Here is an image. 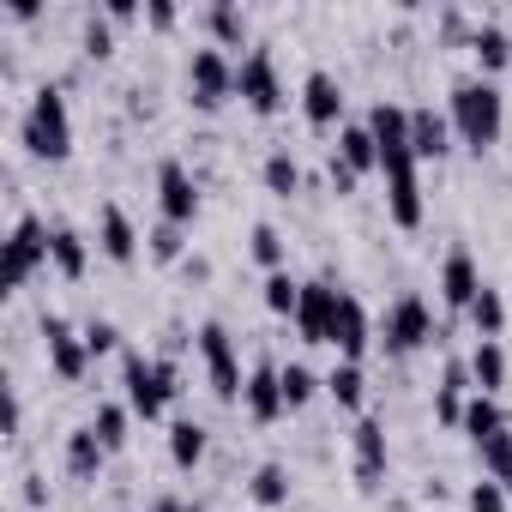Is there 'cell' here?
I'll return each instance as SVG.
<instances>
[{
	"mask_svg": "<svg viewBox=\"0 0 512 512\" xmlns=\"http://www.w3.org/2000/svg\"><path fill=\"white\" fill-rule=\"evenodd\" d=\"M464 512H506V488H500L494 476H482V482L470 488V500H464Z\"/></svg>",
	"mask_w": 512,
	"mask_h": 512,
	"instance_id": "41",
	"label": "cell"
},
{
	"mask_svg": "<svg viewBox=\"0 0 512 512\" xmlns=\"http://www.w3.org/2000/svg\"><path fill=\"white\" fill-rule=\"evenodd\" d=\"M19 139H25V151L43 157V163H61V157L73 151V115H67L61 85H37V91H31V109H25V121H19Z\"/></svg>",
	"mask_w": 512,
	"mask_h": 512,
	"instance_id": "2",
	"label": "cell"
},
{
	"mask_svg": "<svg viewBox=\"0 0 512 512\" xmlns=\"http://www.w3.org/2000/svg\"><path fill=\"white\" fill-rule=\"evenodd\" d=\"M103 13H109V25H127V19H139V7H133V0H109Z\"/></svg>",
	"mask_w": 512,
	"mask_h": 512,
	"instance_id": "44",
	"label": "cell"
},
{
	"mask_svg": "<svg viewBox=\"0 0 512 512\" xmlns=\"http://www.w3.org/2000/svg\"><path fill=\"white\" fill-rule=\"evenodd\" d=\"M476 380H470V362H446V374H440V386H434V416L446 422V428H458L464 422V392H470Z\"/></svg>",
	"mask_w": 512,
	"mask_h": 512,
	"instance_id": "22",
	"label": "cell"
},
{
	"mask_svg": "<svg viewBox=\"0 0 512 512\" xmlns=\"http://www.w3.org/2000/svg\"><path fill=\"white\" fill-rule=\"evenodd\" d=\"M266 308L272 314H296L302 308V284L290 272H266Z\"/></svg>",
	"mask_w": 512,
	"mask_h": 512,
	"instance_id": "38",
	"label": "cell"
},
{
	"mask_svg": "<svg viewBox=\"0 0 512 512\" xmlns=\"http://www.w3.org/2000/svg\"><path fill=\"white\" fill-rule=\"evenodd\" d=\"M145 19H151L157 31H169V25H175V7H169V0H151V7H145Z\"/></svg>",
	"mask_w": 512,
	"mask_h": 512,
	"instance_id": "43",
	"label": "cell"
},
{
	"mask_svg": "<svg viewBox=\"0 0 512 512\" xmlns=\"http://www.w3.org/2000/svg\"><path fill=\"white\" fill-rule=\"evenodd\" d=\"M85 344H91V356H109V350L121 344V332H115L109 320H91V326H85Z\"/></svg>",
	"mask_w": 512,
	"mask_h": 512,
	"instance_id": "42",
	"label": "cell"
},
{
	"mask_svg": "<svg viewBox=\"0 0 512 512\" xmlns=\"http://www.w3.org/2000/svg\"><path fill=\"white\" fill-rule=\"evenodd\" d=\"M235 91L253 115H278L284 109V73H278V55L272 49H247L241 67H235Z\"/></svg>",
	"mask_w": 512,
	"mask_h": 512,
	"instance_id": "6",
	"label": "cell"
},
{
	"mask_svg": "<svg viewBox=\"0 0 512 512\" xmlns=\"http://www.w3.org/2000/svg\"><path fill=\"white\" fill-rule=\"evenodd\" d=\"M121 386H127V410L145 416V422H157V416L169 410V398L181 392V374H175L169 356H139V350H127V356H121Z\"/></svg>",
	"mask_w": 512,
	"mask_h": 512,
	"instance_id": "3",
	"label": "cell"
},
{
	"mask_svg": "<svg viewBox=\"0 0 512 512\" xmlns=\"http://www.w3.org/2000/svg\"><path fill=\"white\" fill-rule=\"evenodd\" d=\"M338 163H344L350 175H368V169H380V145H374L368 121H350V127H338Z\"/></svg>",
	"mask_w": 512,
	"mask_h": 512,
	"instance_id": "23",
	"label": "cell"
},
{
	"mask_svg": "<svg viewBox=\"0 0 512 512\" xmlns=\"http://www.w3.org/2000/svg\"><path fill=\"white\" fill-rule=\"evenodd\" d=\"M368 344H374V320H368V308L350 296V290H338V320H332V350L344 356V362H362L368 356Z\"/></svg>",
	"mask_w": 512,
	"mask_h": 512,
	"instance_id": "11",
	"label": "cell"
},
{
	"mask_svg": "<svg viewBox=\"0 0 512 512\" xmlns=\"http://www.w3.org/2000/svg\"><path fill=\"white\" fill-rule=\"evenodd\" d=\"M43 338H49V368H55L61 380H85V368H91L85 332H73L61 314H49V320H43Z\"/></svg>",
	"mask_w": 512,
	"mask_h": 512,
	"instance_id": "12",
	"label": "cell"
},
{
	"mask_svg": "<svg viewBox=\"0 0 512 512\" xmlns=\"http://www.w3.org/2000/svg\"><path fill=\"white\" fill-rule=\"evenodd\" d=\"M205 31L217 37V49H241V43H247V13L229 7V0H217V7L205 13Z\"/></svg>",
	"mask_w": 512,
	"mask_h": 512,
	"instance_id": "29",
	"label": "cell"
},
{
	"mask_svg": "<svg viewBox=\"0 0 512 512\" xmlns=\"http://www.w3.org/2000/svg\"><path fill=\"white\" fill-rule=\"evenodd\" d=\"M241 404H247V416H253V422H278V416L290 410V404H284V380H278V362H260V368L247 374V398H241Z\"/></svg>",
	"mask_w": 512,
	"mask_h": 512,
	"instance_id": "18",
	"label": "cell"
},
{
	"mask_svg": "<svg viewBox=\"0 0 512 512\" xmlns=\"http://www.w3.org/2000/svg\"><path fill=\"white\" fill-rule=\"evenodd\" d=\"M458 428H464V434L482 446V440H494V434H500V428H512V422H506V410H500L488 392H476V398L464 404V422H458Z\"/></svg>",
	"mask_w": 512,
	"mask_h": 512,
	"instance_id": "27",
	"label": "cell"
},
{
	"mask_svg": "<svg viewBox=\"0 0 512 512\" xmlns=\"http://www.w3.org/2000/svg\"><path fill=\"white\" fill-rule=\"evenodd\" d=\"M470 326H476L482 338H500V326H506V302H500V290H482V296L470 302Z\"/></svg>",
	"mask_w": 512,
	"mask_h": 512,
	"instance_id": "36",
	"label": "cell"
},
{
	"mask_svg": "<svg viewBox=\"0 0 512 512\" xmlns=\"http://www.w3.org/2000/svg\"><path fill=\"white\" fill-rule=\"evenodd\" d=\"M380 338H386L392 356H416L422 344H434V314H428V302H422V296H398V302L386 308Z\"/></svg>",
	"mask_w": 512,
	"mask_h": 512,
	"instance_id": "8",
	"label": "cell"
},
{
	"mask_svg": "<svg viewBox=\"0 0 512 512\" xmlns=\"http://www.w3.org/2000/svg\"><path fill=\"white\" fill-rule=\"evenodd\" d=\"M199 458H205V428H199L193 416H181V422L169 428V464H175V470H193Z\"/></svg>",
	"mask_w": 512,
	"mask_h": 512,
	"instance_id": "28",
	"label": "cell"
},
{
	"mask_svg": "<svg viewBox=\"0 0 512 512\" xmlns=\"http://www.w3.org/2000/svg\"><path fill=\"white\" fill-rule=\"evenodd\" d=\"M193 344H199V362H205V380H211V392H217L223 404H241V398H247V380H241V356H235V338H229V326L205 320Z\"/></svg>",
	"mask_w": 512,
	"mask_h": 512,
	"instance_id": "4",
	"label": "cell"
},
{
	"mask_svg": "<svg viewBox=\"0 0 512 512\" xmlns=\"http://www.w3.org/2000/svg\"><path fill=\"white\" fill-rule=\"evenodd\" d=\"M127 404H97V416H91V428H97V440L109 446V452H121L127 446Z\"/></svg>",
	"mask_w": 512,
	"mask_h": 512,
	"instance_id": "34",
	"label": "cell"
},
{
	"mask_svg": "<svg viewBox=\"0 0 512 512\" xmlns=\"http://www.w3.org/2000/svg\"><path fill=\"white\" fill-rule=\"evenodd\" d=\"M482 290H488V284H482V272H476V260H470V247H452L446 266H440V296H446V308L470 314V302H476Z\"/></svg>",
	"mask_w": 512,
	"mask_h": 512,
	"instance_id": "13",
	"label": "cell"
},
{
	"mask_svg": "<svg viewBox=\"0 0 512 512\" xmlns=\"http://www.w3.org/2000/svg\"><path fill=\"white\" fill-rule=\"evenodd\" d=\"M157 512H187V506H181L175 494H163V500H157Z\"/></svg>",
	"mask_w": 512,
	"mask_h": 512,
	"instance_id": "45",
	"label": "cell"
},
{
	"mask_svg": "<svg viewBox=\"0 0 512 512\" xmlns=\"http://www.w3.org/2000/svg\"><path fill=\"white\" fill-rule=\"evenodd\" d=\"M302 115H308V127H338V115H344V85H338L326 67H314V73L302 79Z\"/></svg>",
	"mask_w": 512,
	"mask_h": 512,
	"instance_id": "15",
	"label": "cell"
},
{
	"mask_svg": "<svg viewBox=\"0 0 512 512\" xmlns=\"http://www.w3.org/2000/svg\"><path fill=\"white\" fill-rule=\"evenodd\" d=\"M187 97H193V109H223L235 97V67H229V55L217 43L193 49V61H187Z\"/></svg>",
	"mask_w": 512,
	"mask_h": 512,
	"instance_id": "7",
	"label": "cell"
},
{
	"mask_svg": "<svg viewBox=\"0 0 512 512\" xmlns=\"http://www.w3.org/2000/svg\"><path fill=\"white\" fill-rule=\"evenodd\" d=\"M410 151H416V163L446 157L452 151V121L434 115V109H410Z\"/></svg>",
	"mask_w": 512,
	"mask_h": 512,
	"instance_id": "21",
	"label": "cell"
},
{
	"mask_svg": "<svg viewBox=\"0 0 512 512\" xmlns=\"http://www.w3.org/2000/svg\"><path fill=\"white\" fill-rule=\"evenodd\" d=\"M332 320H338V290L332 284H302V308H296L302 344H332Z\"/></svg>",
	"mask_w": 512,
	"mask_h": 512,
	"instance_id": "14",
	"label": "cell"
},
{
	"mask_svg": "<svg viewBox=\"0 0 512 512\" xmlns=\"http://www.w3.org/2000/svg\"><path fill=\"white\" fill-rule=\"evenodd\" d=\"M97 247L109 253L115 266H133V260H139V229H133V217H127L115 199L97 211Z\"/></svg>",
	"mask_w": 512,
	"mask_h": 512,
	"instance_id": "16",
	"label": "cell"
},
{
	"mask_svg": "<svg viewBox=\"0 0 512 512\" xmlns=\"http://www.w3.org/2000/svg\"><path fill=\"white\" fill-rule=\"evenodd\" d=\"M470 380H476V392H500L506 386V350H500V338H476V350H470Z\"/></svg>",
	"mask_w": 512,
	"mask_h": 512,
	"instance_id": "24",
	"label": "cell"
},
{
	"mask_svg": "<svg viewBox=\"0 0 512 512\" xmlns=\"http://www.w3.org/2000/svg\"><path fill=\"white\" fill-rule=\"evenodd\" d=\"M247 247H253V260H260L266 272H284V235H278L272 223H253V235H247Z\"/></svg>",
	"mask_w": 512,
	"mask_h": 512,
	"instance_id": "37",
	"label": "cell"
},
{
	"mask_svg": "<svg viewBox=\"0 0 512 512\" xmlns=\"http://www.w3.org/2000/svg\"><path fill=\"white\" fill-rule=\"evenodd\" d=\"M157 211H163V223H181V229L199 217V181H193L187 163H175V157L157 169Z\"/></svg>",
	"mask_w": 512,
	"mask_h": 512,
	"instance_id": "10",
	"label": "cell"
},
{
	"mask_svg": "<svg viewBox=\"0 0 512 512\" xmlns=\"http://www.w3.org/2000/svg\"><path fill=\"white\" fill-rule=\"evenodd\" d=\"M470 55H476L482 73H500V67L512 61V37H506V25H476V31H470Z\"/></svg>",
	"mask_w": 512,
	"mask_h": 512,
	"instance_id": "26",
	"label": "cell"
},
{
	"mask_svg": "<svg viewBox=\"0 0 512 512\" xmlns=\"http://www.w3.org/2000/svg\"><path fill=\"white\" fill-rule=\"evenodd\" d=\"M380 175H386V211H392V223L398 229H416L422 223V175H416V157H386L380 163Z\"/></svg>",
	"mask_w": 512,
	"mask_h": 512,
	"instance_id": "9",
	"label": "cell"
},
{
	"mask_svg": "<svg viewBox=\"0 0 512 512\" xmlns=\"http://www.w3.org/2000/svg\"><path fill=\"white\" fill-rule=\"evenodd\" d=\"M350 446H356V476H362V482H380V476H386V458H392V446H386V422L362 416L356 434H350Z\"/></svg>",
	"mask_w": 512,
	"mask_h": 512,
	"instance_id": "19",
	"label": "cell"
},
{
	"mask_svg": "<svg viewBox=\"0 0 512 512\" xmlns=\"http://www.w3.org/2000/svg\"><path fill=\"white\" fill-rule=\"evenodd\" d=\"M278 380H284V404H290V410H302V404H308V398L326 386V380H320L308 362H284V368H278Z\"/></svg>",
	"mask_w": 512,
	"mask_h": 512,
	"instance_id": "32",
	"label": "cell"
},
{
	"mask_svg": "<svg viewBox=\"0 0 512 512\" xmlns=\"http://www.w3.org/2000/svg\"><path fill=\"white\" fill-rule=\"evenodd\" d=\"M446 121H452V133H458L470 151H488V145L500 139V127H506V97H500V85H494V79H482V73L452 79Z\"/></svg>",
	"mask_w": 512,
	"mask_h": 512,
	"instance_id": "1",
	"label": "cell"
},
{
	"mask_svg": "<svg viewBox=\"0 0 512 512\" xmlns=\"http://www.w3.org/2000/svg\"><path fill=\"white\" fill-rule=\"evenodd\" d=\"M49 266H55L61 278H85L91 247H85V235H79L73 223H49Z\"/></svg>",
	"mask_w": 512,
	"mask_h": 512,
	"instance_id": "20",
	"label": "cell"
},
{
	"mask_svg": "<svg viewBox=\"0 0 512 512\" xmlns=\"http://www.w3.org/2000/svg\"><path fill=\"white\" fill-rule=\"evenodd\" d=\"M43 266H49V223L25 211V217L13 223V235H7V266H0V284H7V290H25Z\"/></svg>",
	"mask_w": 512,
	"mask_h": 512,
	"instance_id": "5",
	"label": "cell"
},
{
	"mask_svg": "<svg viewBox=\"0 0 512 512\" xmlns=\"http://www.w3.org/2000/svg\"><path fill=\"white\" fill-rule=\"evenodd\" d=\"M368 133H374V145H380V163H386V157H416V151H410V109L374 103V109H368Z\"/></svg>",
	"mask_w": 512,
	"mask_h": 512,
	"instance_id": "17",
	"label": "cell"
},
{
	"mask_svg": "<svg viewBox=\"0 0 512 512\" xmlns=\"http://www.w3.org/2000/svg\"><path fill=\"white\" fill-rule=\"evenodd\" d=\"M266 187H272L278 199L302 193V163H296L290 151H272V157H266Z\"/></svg>",
	"mask_w": 512,
	"mask_h": 512,
	"instance_id": "33",
	"label": "cell"
},
{
	"mask_svg": "<svg viewBox=\"0 0 512 512\" xmlns=\"http://www.w3.org/2000/svg\"><path fill=\"white\" fill-rule=\"evenodd\" d=\"M79 49H85L91 61H109V55H115V25H109V13H91V19H85Z\"/></svg>",
	"mask_w": 512,
	"mask_h": 512,
	"instance_id": "35",
	"label": "cell"
},
{
	"mask_svg": "<svg viewBox=\"0 0 512 512\" xmlns=\"http://www.w3.org/2000/svg\"><path fill=\"white\" fill-rule=\"evenodd\" d=\"M145 241H151V260H163V266H169V260H181V247H187L181 223H163V217L151 223V235H145Z\"/></svg>",
	"mask_w": 512,
	"mask_h": 512,
	"instance_id": "40",
	"label": "cell"
},
{
	"mask_svg": "<svg viewBox=\"0 0 512 512\" xmlns=\"http://www.w3.org/2000/svg\"><path fill=\"white\" fill-rule=\"evenodd\" d=\"M103 458H109V446L97 440V428H91V422L67 434V470H73V476H85V482H91V476L103 470Z\"/></svg>",
	"mask_w": 512,
	"mask_h": 512,
	"instance_id": "25",
	"label": "cell"
},
{
	"mask_svg": "<svg viewBox=\"0 0 512 512\" xmlns=\"http://www.w3.org/2000/svg\"><path fill=\"white\" fill-rule=\"evenodd\" d=\"M326 392H332L344 410H362V392H368V374H362V362H338V368L326 374Z\"/></svg>",
	"mask_w": 512,
	"mask_h": 512,
	"instance_id": "31",
	"label": "cell"
},
{
	"mask_svg": "<svg viewBox=\"0 0 512 512\" xmlns=\"http://www.w3.org/2000/svg\"><path fill=\"white\" fill-rule=\"evenodd\" d=\"M476 452H482V464H488V476H494V482H512V428H500V434H494V440H482Z\"/></svg>",
	"mask_w": 512,
	"mask_h": 512,
	"instance_id": "39",
	"label": "cell"
},
{
	"mask_svg": "<svg viewBox=\"0 0 512 512\" xmlns=\"http://www.w3.org/2000/svg\"><path fill=\"white\" fill-rule=\"evenodd\" d=\"M247 494H253V506H284L290 500V470L284 464H260V470H253V482H247Z\"/></svg>",
	"mask_w": 512,
	"mask_h": 512,
	"instance_id": "30",
	"label": "cell"
}]
</instances>
